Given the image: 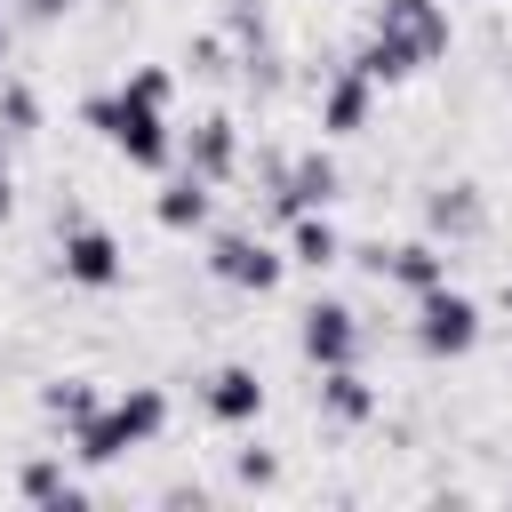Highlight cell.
Here are the masks:
<instances>
[{"mask_svg": "<svg viewBox=\"0 0 512 512\" xmlns=\"http://www.w3.org/2000/svg\"><path fill=\"white\" fill-rule=\"evenodd\" d=\"M8 208H16V176H8V160H0V224H8Z\"/></svg>", "mask_w": 512, "mask_h": 512, "instance_id": "25", "label": "cell"}, {"mask_svg": "<svg viewBox=\"0 0 512 512\" xmlns=\"http://www.w3.org/2000/svg\"><path fill=\"white\" fill-rule=\"evenodd\" d=\"M56 272H64V288H88V296H104V288H120L128 280V256H120V240L104 232V224H64L56 232Z\"/></svg>", "mask_w": 512, "mask_h": 512, "instance_id": "6", "label": "cell"}, {"mask_svg": "<svg viewBox=\"0 0 512 512\" xmlns=\"http://www.w3.org/2000/svg\"><path fill=\"white\" fill-rule=\"evenodd\" d=\"M168 432V392L160 384H128L112 400H96L80 424H72V456L80 464H120L128 448H152Z\"/></svg>", "mask_w": 512, "mask_h": 512, "instance_id": "3", "label": "cell"}, {"mask_svg": "<svg viewBox=\"0 0 512 512\" xmlns=\"http://www.w3.org/2000/svg\"><path fill=\"white\" fill-rule=\"evenodd\" d=\"M296 344H304L312 368H344V360H360V312L344 296H312L296 312Z\"/></svg>", "mask_w": 512, "mask_h": 512, "instance_id": "8", "label": "cell"}, {"mask_svg": "<svg viewBox=\"0 0 512 512\" xmlns=\"http://www.w3.org/2000/svg\"><path fill=\"white\" fill-rule=\"evenodd\" d=\"M208 272L224 288H240V296H272L288 280V248H272L264 232H216L208 240Z\"/></svg>", "mask_w": 512, "mask_h": 512, "instance_id": "7", "label": "cell"}, {"mask_svg": "<svg viewBox=\"0 0 512 512\" xmlns=\"http://www.w3.org/2000/svg\"><path fill=\"white\" fill-rule=\"evenodd\" d=\"M344 192V168H336V152H264V200L280 208V216H296V208H328Z\"/></svg>", "mask_w": 512, "mask_h": 512, "instance_id": "5", "label": "cell"}, {"mask_svg": "<svg viewBox=\"0 0 512 512\" xmlns=\"http://www.w3.org/2000/svg\"><path fill=\"white\" fill-rule=\"evenodd\" d=\"M216 32L232 48H256V40H272V16H264V0H224L216 8Z\"/></svg>", "mask_w": 512, "mask_h": 512, "instance_id": "20", "label": "cell"}, {"mask_svg": "<svg viewBox=\"0 0 512 512\" xmlns=\"http://www.w3.org/2000/svg\"><path fill=\"white\" fill-rule=\"evenodd\" d=\"M232 472H240V488H280V456L272 448H240Z\"/></svg>", "mask_w": 512, "mask_h": 512, "instance_id": "23", "label": "cell"}, {"mask_svg": "<svg viewBox=\"0 0 512 512\" xmlns=\"http://www.w3.org/2000/svg\"><path fill=\"white\" fill-rule=\"evenodd\" d=\"M208 208H216V184H208V176H192V168H176V176L152 192V224H160V232H200V224H208Z\"/></svg>", "mask_w": 512, "mask_h": 512, "instance_id": "14", "label": "cell"}, {"mask_svg": "<svg viewBox=\"0 0 512 512\" xmlns=\"http://www.w3.org/2000/svg\"><path fill=\"white\" fill-rule=\"evenodd\" d=\"M176 168H192V176H208V184H232V168H240V120H232V112H200V120L176 136Z\"/></svg>", "mask_w": 512, "mask_h": 512, "instance_id": "11", "label": "cell"}, {"mask_svg": "<svg viewBox=\"0 0 512 512\" xmlns=\"http://www.w3.org/2000/svg\"><path fill=\"white\" fill-rule=\"evenodd\" d=\"M0 128H8V136H32V128H40V96H32L24 80H0Z\"/></svg>", "mask_w": 512, "mask_h": 512, "instance_id": "21", "label": "cell"}, {"mask_svg": "<svg viewBox=\"0 0 512 512\" xmlns=\"http://www.w3.org/2000/svg\"><path fill=\"white\" fill-rule=\"evenodd\" d=\"M360 264H368L376 280H392L400 296H424V288L448 280V248H440L432 232H424V240H392V248L376 240V248H360Z\"/></svg>", "mask_w": 512, "mask_h": 512, "instance_id": "10", "label": "cell"}, {"mask_svg": "<svg viewBox=\"0 0 512 512\" xmlns=\"http://www.w3.org/2000/svg\"><path fill=\"white\" fill-rule=\"evenodd\" d=\"M408 304H416L408 336H416L424 360H472V352H480V336H488L480 296H464L456 280H440V288H424V296H408Z\"/></svg>", "mask_w": 512, "mask_h": 512, "instance_id": "4", "label": "cell"}, {"mask_svg": "<svg viewBox=\"0 0 512 512\" xmlns=\"http://www.w3.org/2000/svg\"><path fill=\"white\" fill-rule=\"evenodd\" d=\"M72 0H8V16H24V24H56Z\"/></svg>", "mask_w": 512, "mask_h": 512, "instance_id": "24", "label": "cell"}, {"mask_svg": "<svg viewBox=\"0 0 512 512\" xmlns=\"http://www.w3.org/2000/svg\"><path fill=\"white\" fill-rule=\"evenodd\" d=\"M168 96H176V72L168 64H136L112 96H88L80 104V120L128 160V168H144V176H160L168 160H176V128H168Z\"/></svg>", "mask_w": 512, "mask_h": 512, "instance_id": "1", "label": "cell"}, {"mask_svg": "<svg viewBox=\"0 0 512 512\" xmlns=\"http://www.w3.org/2000/svg\"><path fill=\"white\" fill-rule=\"evenodd\" d=\"M288 264H304V272L344 264V232L328 224V208H296V216H288Z\"/></svg>", "mask_w": 512, "mask_h": 512, "instance_id": "17", "label": "cell"}, {"mask_svg": "<svg viewBox=\"0 0 512 512\" xmlns=\"http://www.w3.org/2000/svg\"><path fill=\"white\" fill-rule=\"evenodd\" d=\"M8 40H16V16L0 8V64H8Z\"/></svg>", "mask_w": 512, "mask_h": 512, "instance_id": "26", "label": "cell"}, {"mask_svg": "<svg viewBox=\"0 0 512 512\" xmlns=\"http://www.w3.org/2000/svg\"><path fill=\"white\" fill-rule=\"evenodd\" d=\"M240 80H248V96H264V104H272V96L288 88V64H280V48H272V40L240 48Z\"/></svg>", "mask_w": 512, "mask_h": 512, "instance_id": "19", "label": "cell"}, {"mask_svg": "<svg viewBox=\"0 0 512 512\" xmlns=\"http://www.w3.org/2000/svg\"><path fill=\"white\" fill-rule=\"evenodd\" d=\"M224 56H232V40H224V32H200V40H184V64H192L200 80H216V72H224Z\"/></svg>", "mask_w": 512, "mask_h": 512, "instance_id": "22", "label": "cell"}, {"mask_svg": "<svg viewBox=\"0 0 512 512\" xmlns=\"http://www.w3.org/2000/svg\"><path fill=\"white\" fill-rule=\"evenodd\" d=\"M368 120H376V80L360 64H336L320 80V136H360Z\"/></svg>", "mask_w": 512, "mask_h": 512, "instance_id": "13", "label": "cell"}, {"mask_svg": "<svg viewBox=\"0 0 512 512\" xmlns=\"http://www.w3.org/2000/svg\"><path fill=\"white\" fill-rule=\"evenodd\" d=\"M424 232H432L440 248H472V240H488V192H480L472 176L432 184V192H424Z\"/></svg>", "mask_w": 512, "mask_h": 512, "instance_id": "9", "label": "cell"}, {"mask_svg": "<svg viewBox=\"0 0 512 512\" xmlns=\"http://www.w3.org/2000/svg\"><path fill=\"white\" fill-rule=\"evenodd\" d=\"M320 416H328L336 432H360V424L376 416V384L360 376V360H344V368H320Z\"/></svg>", "mask_w": 512, "mask_h": 512, "instance_id": "15", "label": "cell"}, {"mask_svg": "<svg viewBox=\"0 0 512 512\" xmlns=\"http://www.w3.org/2000/svg\"><path fill=\"white\" fill-rule=\"evenodd\" d=\"M448 8L440 0H376L368 8V40L352 48V64L376 80V88H400V80H416L424 64H440L448 56Z\"/></svg>", "mask_w": 512, "mask_h": 512, "instance_id": "2", "label": "cell"}, {"mask_svg": "<svg viewBox=\"0 0 512 512\" xmlns=\"http://www.w3.org/2000/svg\"><path fill=\"white\" fill-rule=\"evenodd\" d=\"M200 416H208V424H224V432H248V424L264 416V376H256V368H240V360L208 368V376H200Z\"/></svg>", "mask_w": 512, "mask_h": 512, "instance_id": "12", "label": "cell"}, {"mask_svg": "<svg viewBox=\"0 0 512 512\" xmlns=\"http://www.w3.org/2000/svg\"><path fill=\"white\" fill-rule=\"evenodd\" d=\"M16 496H24V504H56V512L96 504V496H88V480H72V464H64V456H32V464L16 472Z\"/></svg>", "mask_w": 512, "mask_h": 512, "instance_id": "16", "label": "cell"}, {"mask_svg": "<svg viewBox=\"0 0 512 512\" xmlns=\"http://www.w3.org/2000/svg\"><path fill=\"white\" fill-rule=\"evenodd\" d=\"M96 400H104V392H96V376H56V384H40V416H48V424H64V432H72Z\"/></svg>", "mask_w": 512, "mask_h": 512, "instance_id": "18", "label": "cell"}]
</instances>
